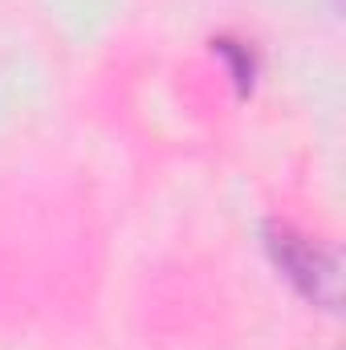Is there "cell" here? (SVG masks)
<instances>
[{"label":"cell","instance_id":"obj_1","mask_svg":"<svg viewBox=\"0 0 346 350\" xmlns=\"http://www.w3.org/2000/svg\"><path fill=\"white\" fill-rule=\"evenodd\" d=\"M265 249L302 297H310L322 310L338 306V257L326 245L310 241L306 232H297L285 220H269L265 224Z\"/></svg>","mask_w":346,"mask_h":350},{"label":"cell","instance_id":"obj_2","mask_svg":"<svg viewBox=\"0 0 346 350\" xmlns=\"http://www.w3.org/2000/svg\"><path fill=\"white\" fill-rule=\"evenodd\" d=\"M212 45H216V53H220V57H228L237 86H241V90L253 86V74H257V62H253V53H249L241 41H232V37H216Z\"/></svg>","mask_w":346,"mask_h":350}]
</instances>
